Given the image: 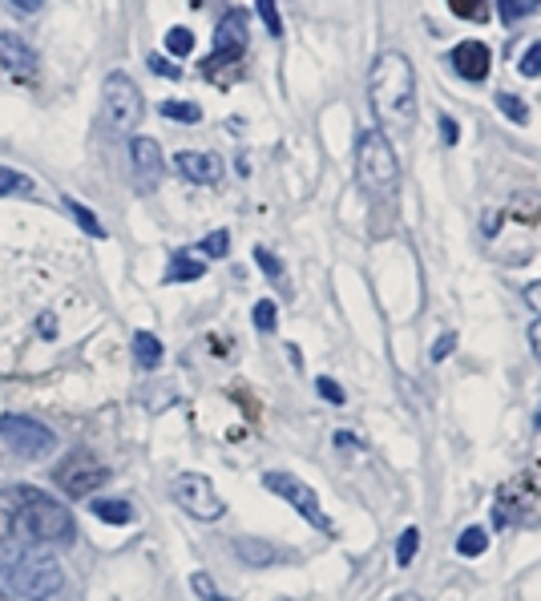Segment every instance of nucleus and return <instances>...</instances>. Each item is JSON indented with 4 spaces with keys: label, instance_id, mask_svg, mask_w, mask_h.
<instances>
[{
    "label": "nucleus",
    "instance_id": "24",
    "mask_svg": "<svg viewBox=\"0 0 541 601\" xmlns=\"http://www.w3.org/2000/svg\"><path fill=\"white\" fill-rule=\"evenodd\" d=\"M497 109H501L509 121H518V126H526V121H530V106H526L521 97H513V94H497Z\"/></svg>",
    "mask_w": 541,
    "mask_h": 601
},
{
    "label": "nucleus",
    "instance_id": "17",
    "mask_svg": "<svg viewBox=\"0 0 541 601\" xmlns=\"http://www.w3.org/2000/svg\"><path fill=\"white\" fill-rule=\"evenodd\" d=\"M206 275V262L190 259L187 250H174V259H170V271H166V283H194Z\"/></svg>",
    "mask_w": 541,
    "mask_h": 601
},
{
    "label": "nucleus",
    "instance_id": "3",
    "mask_svg": "<svg viewBox=\"0 0 541 601\" xmlns=\"http://www.w3.org/2000/svg\"><path fill=\"white\" fill-rule=\"evenodd\" d=\"M61 573L57 557L45 554V549H33V545H24V549H12V554H0V586L9 593L24 601H45L61 590Z\"/></svg>",
    "mask_w": 541,
    "mask_h": 601
},
{
    "label": "nucleus",
    "instance_id": "26",
    "mask_svg": "<svg viewBox=\"0 0 541 601\" xmlns=\"http://www.w3.org/2000/svg\"><path fill=\"white\" fill-rule=\"evenodd\" d=\"M65 211H70V214H73V218H77V223H82V226H85V230H89V235H97V238H106V226L97 223V218H94V214H89V211H85L82 202H73V198H65Z\"/></svg>",
    "mask_w": 541,
    "mask_h": 601
},
{
    "label": "nucleus",
    "instance_id": "35",
    "mask_svg": "<svg viewBox=\"0 0 541 601\" xmlns=\"http://www.w3.org/2000/svg\"><path fill=\"white\" fill-rule=\"evenodd\" d=\"M518 69H521V77H541V41L526 49V57H521Z\"/></svg>",
    "mask_w": 541,
    "mask_h": 601
},
{
    "label": "nucleus",
    "instance_id": "16",
    "mask_svg": "<svg viewBox=\"0 0 541 601\" xmlns=\"http://www.w3.org/2000/svg\"><path fill=\"white\" fill-rule=\"evenodd\" d=\"M235 554L243 566H275V561H291V554L287 549H279V545H270V541H255V537H238L235 541Z\"/></svg>",
    "mask_w": 541,
    "mask_h": 601
},
{
    "label": "nucleus",
    "instance_id": "43",
    "mask_svg": "<svg viewBox=\"0 0 541 601\" xmlns=\"http://www.w3.org/2000/svg\"><path fill=\"white\" fill-rule=\"evenodd\" d=\"M12 4H17L21 12H36L41 4H45V0H12Z\"/></svg>",
    "mask_w": 541,
    "mask_h": 601
},
{
    "label": "nucleus",
    "instance_id": "31",
    "mask_svg": "<svg viewBox=\"0 0 541 601\" xmlns=\"http://www.w3.org/2000/svg\"><path fill=\"white\" fill-rule=\"evenodd\" d=\"M12 541V489L0 493V545Z\"/></svg>",
    "mask_w": 541,
    "mask_h": 601
},
{
    "label": "nucleus",
    "instance_id": "36",
    "mask_svg": "<svg viewBox=\"0 0 541 601\" xmlns=\"http://www.w3.org/2000/svg\"><path fill=\"white\" fill-rule=\"evenodd\" d=\"M316 388H319V396H323L328 404H343V400H348V396H343V388H340V384H336L331 376H319V379H316Z\"/></svg>",
    "mask_w": 541,
    "mask_h": 601
},
{
    "label": "nucleus",
    "instance_id": "4",
    "mask_svg": "<svg viewBox=\"0 0 541 601\" xmlns=\"http://www.w3.org/2000/svg\"><path fill=\"white\" fill-rule=\"evenodd\" d=\"M356 178L376 198H389L392 190L401 186V158H396L389 138H384V130L360 133V142H356Z\"/></svg>",
    "mask_w": 541,
    "mask_h": 601
},
{
    "label": "nucleus",
    "instance_id": "14",
    "mask_svg": "<svg viewBox=\"0 0 541 601\" xmlns=\"http://www.w3.org/2000/svg\"><path fill=\"white\" fill-rule=\"evenodd\" d=\"M489 65H494V57H489V49H485L481 41H460V45L453 49V69H457L465 82H485V77H489Z\"/></svg>",
    "mask_w": 541,
    "mask_h": 601
},
{
    "label": "nucleus",
    "instance_id": "34",
    "mask_svg": "<svg viewBox=\"0 0 541 601\" xmlns=\"http://www.w3.org/2000/svg\"><path fill=\"white\" fill-rule=\"evenodd\" d=\"M448 9L465 21H477V17H485V0H448Z\"/></svg>",
    "mask_w": 541,
    "mask_h": 601
},
{
    "label": "nucleus",
    "instance_id": "7",
    "mask_svg": "<svg viewBox=\"0 0 541 601\" xmlns=\"http://www.w3.org/2000/svg\"><path fill=\"white\" fill-rule=\"evenodd\" d=\"M102 106H106L109 126H114L118 133H130L134 126L141 121V114H146L141 89L134 85L130 73H109V77H106V89H102Z\"/></svg>",
    "mask_w": 541,
    "mask_h": 601
},
{
    "label": "nucleus",
    "instance_id": "22",
    "mask_svg": "<svg viewBox=\"0 0 541 601\" xmlns=\"http://www.w3.org/2000/svg\"><path fill=\"white\" fill-rule=\"evenodd\" d=\"M489 549V533L485 529H465L457 537V554L460 557H481Z\"/></svg>",
    "mask_w": 541,
    "mask_h": 601
},
{
    "label": "nucleus",
    "instance_id": "40",
    "mask_svg": "<svg viewBox=\"0 0 541 601\" xmlns=\"http://www.w3.org/2000/svg\"><path fill=\"white\" fill-rule=\"evenodd\" d=\"M526 303H530L533 311L541 315V283H530V287H526Z\"/></svg>",
    "mask_w": 541,
    "mask_h": 601
},
{
    "label": "nucleus",
    "instance_id": "28",
    "mask_svg": "<svg viewBox=\"0 0 541 601\" xmlns=\"http://www.w3.org/2000/svg\"><path fill=\"white\" fill-rule=\"evenodd\" d=\"M199 250H206L211 259H223L226 250H231V235H226V230H211V235L202 238V247H199Z\"/></svg>",
    "mask_w": 541,
    "mask_h": 601
},
{
    "label": "nucleus",
    "instance_id": "42",
    "mask_svg": "<svg viewBox=\"0 0 541 601\" xmlns=\"http://www.w3.org/2000/svg\"><path fill=\"white\" fill-rule=\"evenodd\" d=\"M530 347H533V355L541 359V319H533V328H530Z\"/></svg>",
    "mask_w": 541,
    "mask_h": 601
},
{
    "label": "nucleus",
    "instance_id": "37",
    "mask_svg": "<svg viewBox=\"0 0 541 601\" xmlns=\"http://www.w3.org/2000/svg\"><path fill=\"white\" fill-rule=\"evenodd\" d=\"M453 347H457V335H453V331H445V335H441V340H436V347L428 355H433V364H441V359H445L448 352H453Z\"/></svg>",
    "mask_w": 541,
    "mask_h": 601
},
{
    "label": "nucleus",
    "instance_id": "44",
    "mask_svg": "<svg viewBox=\"0 0 541 601\" xmlns=\"http://www.w3.org/2000/svg\"><path fill=\"white\" fill-rule=\"evenodd\" d=\"M389 601H421L416 593H401V598H389Z\"/></svg>",
    "mask_w": 541,
    "mask_h": 601
},
{
    "label": "nucleus",
    "instance_id": "2",
    "mask_svg": "<svg viewBox=\"0 0 541 601\" xmlns=\"http://www.w3.org/2000/svg\"><path fill=\"white\" fill-rule=\"evenodd\" d=\"M12 537H24L33 545H70L77 537V525L57 496L17 484L12 489Z\"/></svg>",
    "mask_w": 541,
    "mask_h": 601
},
{
    "label": "nucleus",
    "instance_id": "5",
    "mask_svg": "<svg viewBox=\"0 0 541 601\" xmlns=\"http://www.w3.org/2000/svg\"><path fill=\"white\" fill-rule=\"evenodd\" d=\"M541 520V460H533L530 469H521L513 481H506L494 496V525L509 529V525H538Z\"/></svg>",
    "mask_w": 541,
    "mask_h": 601
},
{
    "label": "nucleus",
    "instance_id": "11",
    "mask_svg": "<svg viewBox=\"0 0 541 601\" xmlns=\"http://www.w3.org/2000/svg\"><path fill=\"white\" fill-rule=\"evenodd\" d=\"M243 53H247V21L243 12H226L223 24L214 29V57L202 65V73H214L219 65H238Z\"/></svg>",
    "mask_w": 541,
    "mask_h": 601
},
{
    "label": "nucleus",
    "instance_id": "45",
    "mask_svg": "<svg viewBox=\"0 0 541 601\" xmlns=\"http://www.w3.org/2000/svg\"><path fill=\"white\" fill-rule=\"evenodd\" d=\"M0 601H9V598H4V593H0Z\"/></svg>",
    "mask_w": 541,
    "mask_h": 601
},
{
    "label": "nucleus",
    "instance_id": "46",
    "mask_svg": "<svg viewBox=\"0 0 541 601\" xmlns=\"http://www.w3.org/2000/svg\"><path fill=\"white\" fill-rule=\"evenodd\" d=\"M538 425H541V412H538Z\"/></svg>",
    "mask_w": 541,
    "mask_h": 601
},
{
    "label": "nucleus",
    "instance_id": "9",
    "mask_svg": "<svg viewBox=\"0 0 541 601\" xmlns=\"http://www.w3.org/2000/svg\"><path fill=\"white\" fill-rule=\"evenodd\" d=\"M170 496H174L178 508H187L194 520H219L226 513L223 496L214 493V484L202 476V472H182L174 481V489H170Z\"/></svg>",
    "mask_w": 541,
    "mask_h": 601
},
{
    "label": "nucleus",
    "instance_id": "38",
    "mask_svg": "<svg viewBox=\"0 0 541 601\" xmlns=\"http://www.w3.org/2000/svg\"><path fill=\"white\" fill-rule=\"evenodd\" d=\"M150 69L162 73V77H178V65H174V61H166L162 53H153V57H150Z\"/></svg>",
    "mask_w": 541,
    "mask_h": 601
},
{
    "label": "nucleus",
    "instance_id": "33",
    "mask_svg": "<svg viewBox=\"0 0 541 601\" xmlns=\"http://www.w3.org/2000/svg\"><path fill=\"white\" fill-rule=\"evenodd\" d=\"M190 590L199 593L202 601H231V598H223V593L214 590V581L206 578V573H194V578H190Z\"/></svg>",
    "mask_w": 541,
    "mask_h": 601
},
{
    "label": "nucleus",
    "instance_id": "25",
    "mask_svg": "<svg viewBox=\"0 0 541 601\" xmlns=\"http://www.w3.org/2000/svg\"><path fill=\"white\" fill-rule=\"evenodd\" d=\"M416 549H421V529H404L396 537V566H412Z\"/></svg>",
    "mask_w": 541,
    "mask_h": 601
},
{
    "label": "nucleus",
    "instance_id": "39",
    "mask_svg": "<svg viewBox=\"0 0 541 601\" xmlns=\"http://www.w3.org/2000/svg\"><path fill=\"white\" fill-rule=\"evenodd\" d=\"M331 444H336V449H343V452H360V449H364V444H360L352 432H336V440H331Z\"/></svg>",
    "mask_w": 541,
    "mask_h": 601
},
{
    "label": "nucleus",
    "instance_id": "19",
    "mask_svg": "<svg viewBox=\"0 0 541 601\" xmlns=\"http://www.w3.org/2000/svg\"><path fill=\"white\" fill-rule=\"evenodd\" d=\"M94 517L106 520V525H130L134 520V508L126 505V501H94Z\"/></svg>",
    "mask_w": 541,
    "mask_h": 601
},
{
    "label": "nucleus",
    "instance_id": "18",
    "mask_svg": "<svg viewBox=\"0 0 541 601\" xmlns=\"http://www.w3.org/2000/svg\"><path fill=\"white\" fill-rule=\"evenodd\" d=\"M134 359H138L141 367H158L162 364V340L150 335V331H138V335H134Z\"/></svg>",
    "mask_w": 541,
    "mask_h": 601
},
{
    "label": "nucleus",
    "instance_id": "20",
    "mask_svg": "<svg viewBox=\"0 0 541 601\" xmlns=\"http://www.w3.org/2000/svg\"><path fill=\"white\" fill-rule=\"evenodd\" d=\"M9 194H33V178L17 174L9 165H0V198H9Z\"/></svg>",
    "mask_w": 541,
    "mask_h": 601
},
{
    "label": "nucleus",
    "instance_id": "32",
    "mask_svg": "<svg viewBox=\"0 0 541 601\" xmlns=\"http://www.w3.org/2000/svg\"><path fill=\"white\" fill-rule=\"evenodd\" d=\"M255 9H259L263 24H267V33L279 36L283 33V21H279V9H275V0H255Z\"/></svg>",
    "mask_w": 541,
    "mask_h": 601
},
{
    "label": "nucleus",
    "instance_id": "13",
    "mask_svg": "<svg viewBox=\"0 0 541 601\" xmlns=\"http://www.w3.org/2000/svg\"><path fill=\"white\" fill-rule=\"evenodd\" d=\"M0 65H4V69H9L21 85H29L36 77L33 49L24 45L21 36H12V33H0Z\"/></svg>",
    "mask_w": 541,
    "mask_h": 601
},
{
    "label": "nucleus",
    "instance_id": "41",
    "mask_svg": "<svg viewBox=\"0 0 541 601\" xmlns=\"http://www.w3.org/2000/svg\"><path fill=\"white\" fill-rule=\"evenodd\" d=\"M441 133H445V142L453 146V142H457V121H453V118H441Z\"/></svg>",
    "mask_w": 541,
    "mask_h": 601
},
{
    "label": "nucleus",
    "instance_id": "47",
    "mask_svg": "<svg viewBox=\"0 0 541 601\" xmlns=\"http://www.w3.org/2000/svg\"><path fill=\"white\" fill-rule=\"evenodd\" d=\"M283 601H287V598H283Z\"/></svg>",
    "mask_w": 541,
    "mask_h": 601
},
{
    "label": "nucleus",
    "instance_id": "12",
    "mask_svg": "<svg viewBox=\"0 0 541 601\" xmlns=\"http://www.w3.org/2000/svg\"><path fill=\"white\" fill-rule=\"evenodd\" d=\"M178 174L187 178V182H199V186H214V182H223V158L219 153H206V150H182L174 158Z\"/></svg>",
    "mask_w": 541,
    "mask_h": 601
},
{
    "label": "nucleus",
    "instance_id": "23",
    "mask_svg": "<svg viewBox=\"0 0 541 601\" xmlns=\"http://www.w3.org/2000/svg\"><path fill=\"white\" fill-rule=\"evenodd\" d=\"M538 4L541 0H497V17H501L506 24H518L521 17H530Z\"/></svg>",
    "mask_w": 541,
    "mask_h": 601
},
{
    "label": "nucleus",
    "instance_id": "27",
    "mask_svg": "<svg viewBox=\"0 0 541 601\" xmlns=\"http://www.w3.org/2000/svg\"><path fill=\"white\" fill-rule=\"evenodd\" d=\"M166 49H170L174 57H187V53H194V33H190V29H170V33H166Z\"/></svg>",
    "mask_w": 541,
    "mask_h": 601
},
{
    "label": "nucleus",
    "instance_id": "30",
    "mask_svg": "<svg viewBox=\"0 0 541 601\" xmlns=\"http://www.w3.org/2000/svg\"><path fill=\"white\" fill-rule=\"evenodd\" d=\"M255 328H259V331H275V328H279V311H275V303H270V299L255 303Z\"/></svg>",
    "mask_w": 541,
    "mask_h": 601
},
{
    "label": "nucleus",
    "instance_id": "1",
    "mask_svg": "<svg viewBox=\"0 0 541 601\" xmlns=\"http://www.w3.org/2000/svg\"><path fill=\"white\" fill-rule=\"evenodd\" d=\"M368 97H372V109H376L380 121L409 130L416 121V73H412V61L404 53H396V49L380 53L372 73H368Z\"/></svg>",
    "mask_w": 541,
    "mask_h": 601
},
{
    "label": "nucleus",
    "instance_id": "15",
    "mask_svg": "<svg viewBox=\"0 0 541 601\" xmlns=\"http://www.w3.org/2000/svg\"><path fill=\"white\" fill-rule=\"evenodd\" d=\"M130 162H134V170H138L141 190H153V182L162 178V150H158V142H153V138H134Z\"/></svg>",
    "mask_w": 541,
    "mask_h": 601
},
{
    "label": "nucleus",
    "instance_id": "8",
    "mask_svg": "<svg viewBox=\"0 0 541 601\" xmlns=\"http://www.w3.org/2000/svg\"><path fill=\"white\" fill-rule=\"evenodd\" d=\"M263 489L283 496L307 525H316L319 533H331V517L323 513V505H319V496L311 484H304L299 476H291V472H267V476H263Z\"/></svg>",
    "mask_w": 541,
    "mask_h": 601
},
{
    "label": "nucleus",
    "instance_id": "29",
    "mask_svg": "<svg viewBox=\"0 0 541 601\" xmlns=\"http://www.w3.org/2000/svg\"><path fill=\"white\" fill-rule=\"evenodd\" d=\"M255 262H259L263 267V275H267V279H275V283H283V262L275 259V255H270L267 247H255ZM287 287V283H283Z\"/></svg>",
    "mask_w": 541,
    "mask_h": 601
},
{
    "label": "nucleus",
    "instance_id": "21",
    "mask_svg": "<svg viewBox=\"0 0 541 601\" xmlns=\"http://www.w3.org/2000/svg\"><path fill=\"white\" fill-rule=\"evenodd\" d=\"M162 118L182 121V126H194V121H202V109L194 106V101H162Z\"/></svg>",
    "mask_w": 541,
    "mask_h": 601
},
{
    "label": "nucleus",
    "instance_id": "10",
    "mask_svg": "<svg viewBox=\"0 0 541 601\" xmlns=\"http://www.w3.org/2000/svg\"><path fill=\"white\" fill-rule=\"evenodd\" d=\"M53 481L65 489V496H89L97 484L109 481V469H106V464H97L89 452H70V457L57 464Z\"/></svg>",
    "mask_w": 541,
    "mask_h": 601
},
{
    "label": "nucleus",
    "instance_id": "6",
    "mask_svg": "<svg viewBox=\"0 0 541 601\" xmlns=\"http://www.w3.org/2000/svg\"><path fill=\"white\" fill-rule=\"evenodd\" d=\"M0 440H4V449H9L12 457H21V460H41L57 449L53 428L33 420V416H0Z\"/></svg>",
    "mask_w": 541,
    "mask_h": 601
}]
</instances>
